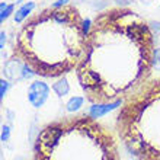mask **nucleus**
<instances>
[{
  "label": "nucleus",
  "mask_w": 160,
  "mask_h": 160,
  "mask_svg": "<svg viewBox=\"0 0 160 160\" xmlns=\"http://www.w3.org/2000/svg\"><path fill=\"white\" fill-rule=\"evenodd\" d=\"M154 34L125 8L98 13L88 34L76 76L92 103L127 101L147 83L154 67Z\"/></svg>",
  "instance_id": "1"
},
{
  "label": "nucleus",
  "mask_w": 160,
  "mask_h": 160,
  "mask_svg": "<svg viewBox=\"0 0 160 160\" xmlns=\"http://www.w3.org/2000/svg\"><path fill=\"white\" fill-rule=\"evenodd\" d=\"M84 19L73 4L48 8L31 15L15 37L13 55L37 76L61 77L76 70L86 48Z\"/></svg>",
  "instance_id": "2"
},
{
  "label": "nucleus",
  "mask_w": 160,
  "mask_h": 160,
  "mask_svg": "<svg viewBox=\"0 0 160 160\" xmlns=\"http://www.w3.org/2000/svg\"><path fill=\"white\" fill-rule=\"evenodd\" d=\"M34 160H119L114 134L89 117L52 122L39 131Z\"/></svg>",
  "instance_id": "3"
},
{
  "label": "nucleus",
  "mask_w": 160,
  "mask_h": 160,
  "mask_svg": "<svg viewBox=\"0 0 160 160\" xmlns=\"http://www.w3.org/2000/svg\"><path fill=\"white\" fill-rule=\"evenodd\" d=\"M117 132L135 159L160 160V79L148 80L124 101Z\"/></svg>",
  "instance_id": "4"
},
{
  "label": "nucleus",
  "mask_w": 160,
  "mask_h": 160,
  "mask_svg": "<svg viewBox=\"0 0 160 160\" xmlns=\"http://www.w3.org/2000/svg\"><path fill=\"white\" fill-rule=\"evenodd\" d=\"M3 74L9 80H16V82L18 80H26V79H31V77L37 76V73L25 61H22L16 55H13V58H10L9 61L4 63Z\"/></svg>",
  "instance_id": "5"
},
{
  "label": "nucleus",
  "mask_w": 160,
  "mask_h": 160,
  "mask_svg": "<svg viewBox=\"0 0 160 160\" xmlns=\"http://www.w3.org/2000/svg\"><path fill=\"white\" fill-rule=\"evenodd\" d=\"M50 86L41 80H35L28 86V101L34 108H41L48 99Z\"/></svg>",
  "instance_id": "6"
},
{
  "label": "nucleus",
  "mask_w": 160,
  "mask_h": 160,
  "mask_svg": "<svg viewBox=\"0 0 160 160\" xmlns=\"http://www.w3.org/2000/svg\"><path fill=\"white\" fill-rule=\"evenodd\" d=\"M121 103H124L122 101H118V102H112V103H93V106L90 108L89 111V115L92 117V118H101L106 112H109V111L115 109L117 106H119Z\"/></svg>",
  "instance_id": "7"
},
{
  "label": "nucleus",
  "mask_w": 160,
  "mask_h": 160,
  "mask_svg": "<svg viewBox=\"0 0 160 160\" xmlns=\"http://www.w3.org/2000/svg\"><path fill=\"white\" fill-rule=\"evenodd\" d=\"M35 8H37V4H35L34 2H26V3H23L19 9H16V12L13 15L15 23H23V22L31 16V13L34 12Z\"/></svg>",
  "instance_id": "8"
},
{
  "label": "nucleus",
  "mask_w": 160,
  "mask_h": 160,
  "mask_svg": "<svg viewBox=\"0 0 160 160\" xmlns=\"http://www.w3.org/2000/svg\"><path fill=\"white\" fill-rule=\"evenodd\" d=\"M51 89H52V90H54V92L57 93L60 98L66 96V95L70 92V84H68V80L66 79L64 76H61L54 84H52V88H51Z\"/></svg>",
  "instance_id": "9"
},
{
  "label": "nucleus",
  "mask_w": 160,
  "mask_h": 160,
  "mask_svg": "<svg viewBox=\"0 0 160 160\" xmlns=\"http://www.w3.org/2000/svg\"><path fill=\"white\" fill-rule=\"evenodd\" d=\"M15 6H16V3L8 4L6 2H2V3H0V22H2V23H3V22L13 13Z\"/></svg>",
  "instance_id": "10"
},
{
  "label": "nucleus",
  "mask_w": 160,
  "mask_h": 160,
  "mask_svg": "<svg viewBox=\"0 0 160 160\" xmlns=\"http://www.w3.org/2000/svg\"><path fill=\"white\" fill-rule=\"evenodd\" d=\"M84 103V98L82 96H74L72 98L70 101L66 103V106H67V111L68 112H74V111H79L82 106H83Z\"/></svg>",
  "instance_id": "11"
},
{
  "label": "nucleus",
  "mask_w": 160,
  "mask_h": 160,
  "mask_svg": "<svg viewBox=\"0 0 160 160\" xmlns=\"http://www.w3.org/2000/svg\"><path fill=\"white\" fill-rule=\"evenodd\" d=\"M0 83H2V86H0V95H2V98H4V95H6V92H8V89H9V82L2 79Z\"/></svg>",
  "instance_id": "12"
},
{
  "label": "nucleus",
  "mask_w": 160,
  "mask_h": 160,
  "mask_svg": "<svg viewBox=\"0 0 160 160\" xmlns=\"http://www.w3.org/2000/svg\"><path fill=\"white\" fill-rule=\"evenodd\" d=\"M150 28H152L153 34L154 35H160V22H152V23H148Z\"/></svg>",
  "instance_id": "13"
},
{
  "label": "nucleus",
  "mask_w": 160,
  "mask_h": 160,
  "mask_svg": "<svg viewBox=\"0 0 160 160\" xmlns=\"http://www.w3.org/2000/svg\"><path fill=\"white\" fill-rule=\"evenodd\" d=\"M154 67L160 68V48L154 50Z\"/></svg>",
  "instance_id": "14"
},
{
  "label": "nucleus",
  "mask_w": 160,
  "mask_h": 160,
  "mask_svg": "<svg viewBox=\"0 0 160 160\" xmlns=\"http://www.w3.org/2000/svg\"><path fill=\"white\" fill-rule=\"evenodd\" d=\"M9 134H10L9 127H3V131H2V140H3V141H8V140H9Z\"/></svg>",
  "instance_id": "15"
},
{
  "label": "nucleus",
  "mask_w": 160,
  "mask_h": 160,
  "mask_svg": "<svg viewBox=\"0 0 160 160\" xmlns=\"http://www.w3.org/2000/svg\"><path fill=\"white\" fill-rule=\"evenodd\" d=\"M67 2L68 0H57V2H54L51 6H52V8H61V6H64V4H68Z\"/></svg>",
  "instance_id": "16"
},
{
  "label": "nucleus",
  "mask_w": 160,
  "mask_h": 160,
  "mask_svg": "<svg viewBox=\"0 0 160 160\" xmlns=\"http://www.w3.org/2000/svg\"><path fill=\"white\" fill-rule=\"evenodd\" d=\"M117 4H119V6H127V4H130V3H132L134 0H114Z\"/></svg>",
  "instance_id": "17"
},
{
  "label": "nucleus",
  "mask_w": 160,
  "mask_h": 160,
  "mask_svg": "<svg viewBox=\"0 0 160 160\" xmlns=\"http://www.w3.org/2000/svg\"><path fill=\"white\" fill-rule=\"evenodd\" d=\"M2 41H0V48H4V41H6V34H4V31H2Z\"/></svg>",
  "instance_id": "18"
},
{
  "label": "nucleus",
  "mask_w": 160,
  "mask_h": 160,
  "mask_svg": "<svg viewBox=\"0 0 160 160\" xmlns=\"http://www.w3.org/2000/svg\"><path fill=\"white\" fill-rule=\"evenodd\" d=\"M143 4H146V6H150L152 3H156V2H160V0H140Z\"/></svg>",
  "instance_id": "19"
},
{
  "label": "nucleus",
  "mask_w": 160,
  "mask_h": 160,
  "mask_svg": "<svg viewBox=\"0 0 160 160\" xmlns=\"http://www.w3.org/2000/svg\"><path fill=\"white\" fill-rule=\"evenodd\" d=\"M76 2H84V0H76Z\"/></svg>",
  "instance_id": "20"
},
{
  "label": "nucleus",
  "mask_w": 160,
  "mask_h": 160,
  "mask_svg": "<svg viewBox=\"0 0 160 160\" xmlns=\"http://www.w3.org/2000/svg\"><path fill=\"white\" fill-rule=\"evenodd\" d=\"M137 160H138V159H137Z\"/></svg>",
  "instance_id": "21"
}]
</instances>
